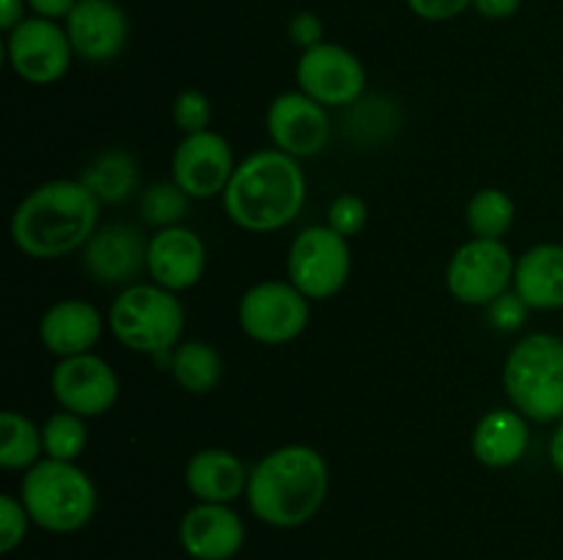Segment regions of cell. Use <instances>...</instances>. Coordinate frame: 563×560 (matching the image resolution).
<instances>
[{
    "label": "cell",
    "mask_w": 563,
    "mask_h": 560,
    "mask_svg": "<svg viewBox=\"0 0 563 560\" xmlns=\"http://www.w3.org/2000/svg\"><path fill=\"white\" fill-rule=\"evenodd\" d=\"M25 5L27 0H0V27L14 31L25 20Z\"/></svg>",
    "instance_id": "cell-37"
},
{
    "label": "cell",
    "mask_w": 563,
    "mask_h": 560,
    "mask_svg": "<svg viewBox=\"0 0 563 560\" xmlns=\"http://www.w3.org/2000/svg\"><path fill=\"white\" fill-rule=\"evenodd\" d=\"M550 464L563 478V417L559 421V426H555L553 439H550Z\"/></svg>",
    "instance_id": "cell-38"
},
{
    "label": "cell",
    "mask_w": 563,
    "mask_h": 560,
    "mask_svg": "<svg viewBox=\"0 0 563 560\" xmlns=\"http://www.w3.org/2000/svg\"><path fill=\"white\" fill-rule=\"evenodd\" d=\"M42 437H44V453H47V459L77 461L82 456V450L88 448L86 417L66 410L55 412V415L47 417V423H44Z\"/></svg>",
    "instance_id": "cell-28"
},
{
    "label": "cell",
    "mask_w": 563,
    "mask_h": 560,
    "mask_svg": "<svg viewBox=\"0 0 563 560\" xmlns=\"http://www.w3.org/2000/svg\"><path fill=\"white\" fill-rule=\"evenodd\" d=\"M66 33L77 58L108 64L126 47L130 20L113 0H77L71 14L66 16Z\"/></svg>",
    "instance_id": "cell-15"
},
{
    "label": "cell",
    "mask_w": 563,
    "mask_h": 560,
    "mask_svg": "<svg viewBox=\"0 0 563 560\" xmlns=\"http://www.w3.org/2000/svg\"><path fill=\"white\" fill-rule=\"evenodd\" d=\"M528 311H531V307L526 305V300H522L517 291H506V294H500L498 300L487 305L489 324H493L498 333H515V329H520L522 324H526Z\"/></svg>",
    "instance_id": "cell-32"
},
{
    "label": "cell",
    "mask_w": 563,
    "mask_h": 560,
    "mask_svg": "<svg viewBox=\"0 0 563 560\" xmlns=\"http://www.w3.org/2000/svg\"><path fill=\"white\" fill-rule=\"evenodd\" d=\"M179 544L192 560H231L245 544V522L231 505L196 503L181 516Z\"/></svg>",
    "instance_id": "cell-16"
},
{
    "label": "cell",
    "mask_w": 563,
    "mask_h": 560,
    "mask_svg": "<svg viewBox=\"0 0 563 560\" xmlns=\"http://www.w3.org/2000/svg\"><path fill=\"white\" fill-rule=\"evenodd\" d=\"M99 198L80 179H53L27 192L11 214V239L31 258L69 256L97 234Z\"/></svg>",
    "instance_id": "cell-1"
},
{
    "label": "cell",
    "mask_w": 563,
    "mask_h": 560,
    "mask_svg": "<svg viewBox=\"0 0 563 560\" xmlns=\"http://www.w3.org/2000/svg\"><path fill=\"white\" fill-rule=\"evenodd\" d=\"M203 269H207V247L196 231L174 225L157 231L148 239L146 272L163 289L174 294L192 289L203 278Z\"/></svg>",
    "instance_id": "cell-17"
},
{
    "label": "cell",
    "mask_w": 563,
    "mask_h": 560,
    "mask_svg": "<svg viewBox=\"0 0 563 560\" xmlns=\"http://www.w3.org/2000/svg\"><path fill=\"white\" fill-rule=\"evenodd\" d=\"M27 525H31V516H27L22 500L3 494L0 497V552H14L25 541Z\"/></svg>",
    "instance_id": "cell-31"
},
{
    "label": "cell",
    "mask_w": 563,
    "mask_h": 560,
    "mask_svg": "<svg viewBox=\"0 0 563 560\" xmlns=\"http://www.w3.org/2000/svg\"><path fill=\"white\" fill-rule=\"evenodd\" d=\"M187 209H190V195L176 181H157V184L146 187L141 192V201H137L143 223L154 225L157 231L181 225V220L187 217Z\"/></svg>",
    "instance_id": "cell-27"
},
{
    "label": "cell",
    "mask_w": 563,
    "mask_h": 560,
    "mask_svg": "<svg viewBox=\"0 0 563 560\" xmlns=\"http://www.w3.org/2000/svg\"><path fill=\"white\" fill-rule=\"evenodd\" d=\"M240 327L251 340L280 346L300 338L311 322L308 296L286 280H262L240 300Z\"/></svg>",
    "instance_id": "cell-8"
},
{
    "label": "cell",
    "mask_w": 563,
    "mask_h": 560,
    "mask_svg": "<svg viewBox=\"0 0 563 560\" xmlns=\"http://www.w3.org/2000/svg\"><path fill=\"white\" fill-rule=\"evenodd\" d=\"M185 329V307L174 291L157 283H132L110 302V333L141 355H165Z\"/></svg>",
    "instance_id": "cell-6"
},
{
    "label": "cell",
    "mask_w": 563,
    "mask_h": 560,
    "mask_svg": "<svg viewBox=\"0 0 563 560\" xmlns=\"http://www.w3.org/2000/svg\"><path fill=\"white\" fill-rule=\"evenodd\" d=\"M170 119H174L176 130H181L185 135H196V132L209 130V124H212V102L207 99V93L187 88L174 99Z\"/></svg>",
    "instance_id": "cell-29"
},
{
    "label": "cell",
    "mask_w": 563,
    "mask_h": 560,
    "mask_svg": "<svg viewBox=\"0 0 563 560\" xmlns=\"http://www.w3.org/2000/svg\"><path fill=\"white\" fill-rule=\"evenodd\" d=\"M517 258L504 239H478L460 245L445 269V285L462 305H484L498 300L515 283Z\"/></svg>",
    "instance_id": "cell-9"
},
{
    "label": "cell",
    "mask_w": 563,
    "mask_h": 560,
    "mask_svg": "<svg viewBox=\"0 0 563 560\" xmlns=\"http://www.w3.org/2000/svg\"><path fill=\"white\" fill-rule=\"evenodd\" d=\"M234 170L236 163L229 141L212 130L185 135V141L176 146L174 159H170L174 181L198 201L223 195Z\"/></svg>",
    "instance_id": "cell-14"
},
{
    "label": "cell",
    "mask_w": 563,
    "mask_h": 560,
    "mask_svg": "<svg viewBox=\"0 0 563 560\" xmlns=\"http://www.w3.org/2000/svg\"><path fill=\"white\" fill-rule=\"evenodd\" d=\"M306 173L300 159L262 148L236 165L223 192L225 214L251 234H269L295 223L306 203Z\"/></svg>",
    "instance_id": "cell-3"
},
{
    "label": "cell",
    "mask_w": 563,
    "mask_h": 560,
    "mask_svg": "<svg viewBox=\"0 0 563 560\" xmlns=\"http://www.w3.org/2000/svg\"><path fill=\"white\" fill-rule=\"evenodd\" d=\"M55 401L60 410L80 417H99L119 401V377L99 355L60 357L49 377Z\"/></svg>",
    "instance_id": "cell-12"
},
{
    "label": "cell",
    "mask_w": 563,
    "mask_h": 560,
    "mask_svg": "<svg viewBox=\"0 0 563 560\" xmlns=\"http://www.w3.org/2000/svg\"><path fill=\"white\" fill-rule=\"evenodd\" d=\"M465 220L478 239H500L515 225V201L498 187H482L467 201Z\"/></svg>",
    "instance_id": "cell-26"
},
{
    "label": "cell",
    "mask_w": 563,
    "mask_h": 560,
    "mask_svg": "<svg viewBox=\"0 0 563 560\" xmlns=\"http://www.w3.org/2000/svg\"><path fill=\"white\" fill-rule=\"evenodd\" d=\"M328 492L324 456L311 445H284L253 467L245 497L258 522L291 530L308 525L322 511Z\"/></svg>",
    "instance_id": "cell-2"
},
{
    "label": "cell",
    "mask_w": 563,
    "mask_h": 560,
    "mask_svg": "<svg viewBox=\"0 0 563 560\" xmlns=\"http://www.w3.org/2000/svg\"><path fill=\"white\" fill-rule=\"evenodd\" d=\"M531 432H528V417L522 412L511 410H489L473 428L471 448L478 464L489 470H506L515 467L526 456Z\"/></svg>",
    "instance_id": "cell-21"
},
{
    "label": "cell",
    "mask_w": 563,
    "mask_h": 560,
    "mask_svg": "<svg viewBox=\"0 0 563 560\" xmlns=\"http://www.w3.org/2000/svg\"><path fill=\"white\" fill-rule=\"evenodd\" d=\"M511 406L533 423L563 417V338L531 333L511 346L504 366Z\"/></svg>",
    "instance_id": "cell-5"
},
{
    "label": "cell",
    "mask_w": 563,
    "mask_h": 560,
    "mask_svg": "<svg viewBox=\"0 0 563 560\" xmlns=\"http://www.w3.org/2000/svg\"><path fill=\"white\" fill-rule=\"evenodd\" d=\"M289 36H291V42L300 44L302 49L317 47V44H322V38H324L322 20H319L313 11H300V14L291 16Z\"/></svg>",
    "instance_id": "cell-34"
},
{
    "label": "cell",
    "mask_w": 563,
    "mask_h": 560,
    "mask_svg": "<svg viewBox=\"0 0 563 560\" xmlns=\"http://www.w3.org/2000/svg\"><path fill=\"white\" fill-rule=\"evenodd\" d=\"M522 0H473V9L487 20H509L520 11Z\"/></svg>",
    "instance_id": "cell-35"
},
{
    "label": "cell",
    "mask_w": 563,
    "mask_h": 560,
    "mask_svg": "<svg viewBox=\"0 0 563 560\" xmlns=\"http://www.w3.org/2000/svg\"><path fill=\"white\" fill-rule=\"evenodd\" d=\"M410 11L427 22H445L471 9L473 0H407Z\"/></svg>",
    "instance_id": "cell-33"
},
{
    "label": "cell",
    "mask_w": 563,
    "mask_h": 560,
    "mask_svg": "<svg viewBox=\"0 0 563 560\" xmlns=\"http://www.w3.org/2000/svg\"><path fill=\"white\" fill-rule=\"evenodd\" d=\"M368 220V209L366 201L355 192H341V195L333 198L328 209V225L341 236H357L363 228H366Z\"/></svg>",
    "instance_id": "cell-30"
},
{
    "label": "cell",
    "mask_w": 563,
    "mask_h": 560,
    "mask_svg": "<svg viewBox=\"0 0 563 560\" xmlns=\"http://www.w3.org/2000/svg\"><path fill=\"white\" fill-rule=\"evenodd\" d=\"M27 5L33 9V14L44 16V20H66L77 0H27Z\"/></svg>",
    "instance_id": "cell-36"
},
{
    "label": "cell",
    "mask_w": 563,
    "mask_h": 560,
    "mask_svg": "<svg viewBox=\"0 0 563 560\" xmlns=\"http://www.w3.org/2000/svg\"><path fill=\"white\" fill-rule=\"evenodd\" d=\"M102 316L86 300H60L44 311L38 338L55 357L88 355L102 335Z\"/></svg>",
    "instance_id": "cell-19"
},
{
    "label": "cell",
    "mask_w": 563,
    "mask_h": 560,
    "mask_svg": "<svg viewBox=\"0 0 563 560\" xmlns=\"http://www.w3.org/2000/svg\"><path fill=\"white\" fill-rule=\"evenodd\" d=\"M515 291L531 311L563 307V245L542 242L517 258Z\"/></svg>",
    "instance_id": "cell-22"
},
{
    "label": "cell",
    "mask_w": 563,
    "mask_h": 560,
    "mask_svg": "<svg viewBox=\"0 0 563 560\" xmlns=\"http://www.w3.org/2000/svg\"><path fill=\"white\" fill-rule=\"evenodd\" d=\"M20 500L33 525L55 536L82 530L97 514V486L91 475L75 461L47 456L25 470Z\"/></svg>",
    "instance_id": "cell-4"
},
{
    "label": "cell",
    "mask_w": 563,
    "mask_h": 560,
    "mask_svg": "<svg viewBox=\"0 0 563 560\" xmlns=\"http://www.w3.org/2000/svg\"><path fill=\"white\" fill-rule=\"evenodd\" d=\"M80 181L99 203H124L137 190V163L121 148H108L82 170Z\"/></svg>",
    "instance_id": "cell-23"
},
{
    "label": "cell",
    "mask_w": 563,
    "mask_h": 560,
    "mask_svg": "<svg viewBox=\"0 0 563 560\" xmlns=\"http://www.w3.org/2000/svg\"><path fill=\"white\" fill-rule=\"evenodd\" d=\"M350 239L330 225H311L295 236L286 256V275L308 300H330L350 280Z\"/></svg>",
    "instance_id": "cell-7"
},
{
    "label": "cell",
    "mask_w": 563,
    "mask_h": 560,
    "mask_svg": "<svg viewBox=\"0 0 563 560\" xmlns=\"http://www.w3.org/2000/svg\"><path fill=\"white\" fill-rule=\"evenodd\" d=\"M295 77L300 91L324 108H350L366 91V69L361 58L333 42L302 49Z\"/></svg>",
    "instance_id": "cell-11"
},
{
    "label": "cell",
    "mask_w": 563,
    "mask_h": 560,
    "mask_svg": "<svg viewBox=\"0 0 563 560\" xmlns=\"http://www.w3.org/2000/svg\"><path fill=\"white\" fill-rule=\"evenodd\" d=\"M251 470L236 453L225 448H203L190 456L185 470V483L198 503H234L247 492Z\"/></svg>",
    "instance_id": "cell-20"
},
{
    "label": "cell",
    "mask_w": 563,
    "mask_h": 560,
    "mask_svg": "<svg viewBox=\"0 0 563 560\" xmlns=\"http://www.w3.org/2000/svg\"><path fill=\"white\" fill-rule=\"evenodd\" d=\"M9 66L20 80L31 86H53L69 71L71 49L69 33L55 20L25 16L5 38Z\"/></svg>",
    "instance_id": "cell-10"
},
{
    "label": "cell",
    "mask_w": 563,
    "mask_h": 560,
    "mask_svg": "<svg viewBox=\"0 0 563 560\" xmlns=\"http://www.w3.org/2000/svg\"><path fill=\"white\" fill-rule=\"evenodd\" d=\"M42 428L22 412L5 410L0 415V467L3 470H31L42 461Z\"/></svg>",
    "instance_id": "cell-25"
},
{
    "label": "cell",
    "mask_w": 563,
    "mask_h": 560,
    "mask_svg": "<svg viewBox=\"0 0 563 560\" xmlns=\"http://www.w3.org/2000/svg\"><path fill=\"white\" fill-rule=\"evenodd\" d=\"M170 373L187 393H212L223 379V357L207 340H187L170 357Z\"/></svg>",
    "instance_id": "cell-24"
},
{
    "label": "cell",
    "mask_w": 563,
    "mask_h": 560,
    "mask_svg": "<svg viewBox=\"0 0 563 560\" xmlns=\"http://www.w3.org/2000/svg\"><path fill=\"white\" fill-rule=\"evenodd\" d=\"M148 239L132 225H108L97 231L82 247V267L97 283L132 285V280L146 269Z\"/></svg>",
    "instance_id": "cell-18"
},
{
    "label": "cell",
    "mask_w": 563,
    "mask_h": 560,
    "mask_svg": "<svg viewBox=\"0 0 563 560\" xmlns=\"http://www.w3.org/2000/svg\"><path fill=\"white\" fill-rule=\"evenodd\" d=\"M267 132L275 148L289 157H319L330 143V113L300 88L278 93L267 108Z\"/></svg>",
    "instance_id": "cell-13"
}]
</instances>
